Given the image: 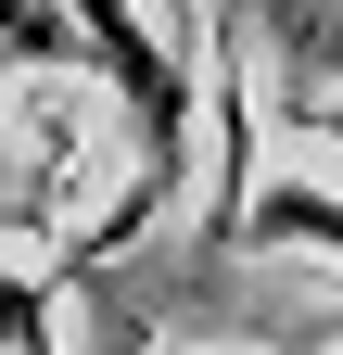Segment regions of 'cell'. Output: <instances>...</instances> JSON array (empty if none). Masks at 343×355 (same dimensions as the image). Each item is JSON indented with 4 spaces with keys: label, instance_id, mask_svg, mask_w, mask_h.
<instances>
[{
    "label": "cell",
    "instance_id": "cell-1",
    "mask_svg": "<svg viewBox=\"0 0 343 355\" xmlns=\"http://www.w3.org/2000/svg\"><path fill=\"white\" fill-rule=\"evenodd\" d=\"M51 13L76 26V64H102L115 102L153 127V165L191 178V64L153 38V13H140V0H51Z\"/></svg>",
    "mask_w": 343,
    "mask_h": 355
},
{
    "label": "cell",
    "instance_id": "cell-3",
    "mask_svg": "<svg viewBox=\"0 0 343 355\" xmlns=\"http://www.w3.org/2000/svg\"><path fill=\"white\" fill-rule=\"evenodd\" d=\"M254 38H280V64L306 76H343V0H242Z\"/></svg>",
    "mask_w": 343,
    "mask_h": 355
},
{
    "label": "cell",
    "instance_id": "cell-2",
    "mask_svg": "<svg viewBox=\"0 0 343 355\" xmlns=\"http://www.w3.org/2000/svg\"><path fill=\"white\" fill-rule=\"evenodd\" d=\"M229 241H254V254H280V241H331V254H343V191L280 178V191H254V203H242V229H229Z\"/></svg>",
    "mask_w": 343,
    "mask_h": 355
},
{
    "label": "cell",
    "instance_id": "cell-4",
    "mask_svg": "<svg viewBox=\"0 0 343 355\" xmlns=\"http://www.w3.org/2000/svg\"><path fill=\"white\" fill-rule=\"evenodd\" d=\"M0 64H76V26L51 0H0Z\"/></svg>",
    "mask_w": 343,
    "mask_h": 355
},
{
    "label": "cell",
    "instance_id": "cell-5",
    "mask_svg": "<svg viewBox=\"0 0 343 355\" xmlns=\"http://www.w3.org/2000/svg\"><path fill=\"white\" fill-rule=\"evenodd\" d=\"M292 114H306V127H318V140L343 153V102H292Z\"/></svg>",
    "mask_w": 343,
    "mask_h": 355
}]
</instances>
